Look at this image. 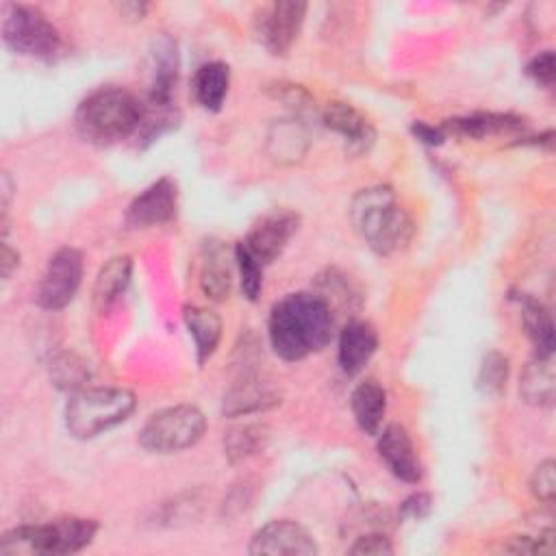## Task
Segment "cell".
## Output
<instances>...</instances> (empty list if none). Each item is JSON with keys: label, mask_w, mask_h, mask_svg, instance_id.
I'll list each match as a JSON object with an SVG mask.
<instances>
[{"label": "cell", "mask_w": 556, "mask_h": 556, "mask_svg": "<svg viewBox=\"0 0 556 556\" xmlns=\"http://www.w3.org/2000/svg\"><path fill=\"white\" fill-rule=\"evenodd\" d=\"M267 334L282 361H302L332 341L334 313L317 291L287 293L269 311Z\"/></svg>", "instance_id": "obj_1"}, {"label": "cell", "mask_w": 556, "mask_h": 556, "mask_svg": "<svg viewBox=\"0 0 556 556\" xmlns=\"http://www.w3.org/2000/svg\"><path fill=\"white\" fill-rule=\"evenodd\" d=\"M143 102L124 87H100L91 91L74 113V128L83 141L113 146L137 132Z\"/></svg>", "instance_id": "obj_2"}, {"label": "cell", "mask_w": 556, "mask_h": 556, "mask_svg": "<svg viewBox=\"0 0 556 556\" xmlns=\"http://www.w3.org/2000/svg\"><path fill=\"white\" fill-rule=\"evenodd\" d=\"M350 215L363 241L380 256H389L410 241L413 219L387 185L361 189L352 200Z\"/></svg>", "instance_id": "obj_3"}, {"label": "cell", "mask_w": 556, "mask_h": 556, "mask_svg": "<svg viewBox=\"0 0 556 556\" xmlns=\"http://www.w3.org/2000/svg\"><path fill=\"white\" fill-rule=\"evenodd\" d=\"M98 532V521L87 517H59L48 523L17 526L2 534V556H65L85 549Z\"/></svg>", "instance_id": "obj_4"}, {"label": "cell", "mask_w": 556, "mask_h": 556, "mask_svg": "<svg viewBox=\"0 0 556 556\" xmlns=\"http://www.w3.org/2000/svg\"><path fill=\"white\" fill-rule=\"evenodd\" d=\"M137 406L132 391L122 387H85L65 404V428L74 439H96L124 424Z\"/></svg>", "instance_id": "obj_5"}, {"label": "cell", "mask_w": 556, "mask_h": 556, "mask_svg": "<svg viewBox=\"0 0 556 556\" xmlns=\"http://www.w3.org/2000/svg\"><path fill=\"white\" fill-rule=\"evenodd\" d=\"M206 430L204 413L193 404L156 410L139 430V445L152 454H174L195 445Z\"/></svg>", "instance_id": "obj_6"}, {"label": "cell", "mask_w": 556, "mask_h": 556, "mask_svg": "<svg viewBox=\"0 0 556 556\" xmlns=\"http://www.w3.org/2000/svg\"><path fill=\"white\" fill-rule=\"evenodd\" d=\"M2 39L15 54L43 61L54 59L61 50L56 26L37 7L28 4H9L4 9Z\"/></svg>", "instance_id": "obj_7"}, {"label": "cell", "mask_w": 556, "mask_h": 556, "mask_svg": "<svg viewBox=\"0 0 556 556\" xmlns=\"http://www.w3.org/2000/svg\"><path fill=\"white\" fill-rule=\"evenodd\" d=\"M83 282V254L76 248H59L46 263L35 300L46 311L65 308Z\"/></svg>", "instance_id": "obj_8"}, {"label": "cell", "mask_w": 556, "mask_h": 556, "mask_svg": "<svg viewBox=\"0 0 556 556\" xmlns=\"http://www.w3.org/2000/svg\"><path fill=\"white\" fill-rule=\"evenodd\" d=\"M306 15V2L282 0L261 7L254 17V33L274 56H285L295 43Z\"/></svg>", "instance_id": "obj_9"}, {"label": "cell", "mask_w": 556, "mask_h": 556, "mask_svg": "<svg viewBox=\"0 0 556 556\" xmlns=\"http://www.w3.org/2000/svg\"><path fill=\"white\" fill-rule=\"evenodd\" d=\"M300 226L298 213L289 208H274L265 215H261L252 228L248 230L241 245L263 265H271L282 250L287 248L289 239L295 235Z\"/></svg>", "instance_id": "obj_10"}, {"label": "cell", "mask_w": 556, "mask_h": 556, "mask_svg": "<svg viewBox=\"0 0 556 556\" xmlns=\"http://www.w3.org/2000/svg\"><path fill=\"white\" fill-rule=\"evenodd\" d=\"M250 554L313 556L319 552L313 534L293 519H274L261 526L250 539Z\"/></svg>", "instance_id": "obj_11"}, {"label": "cell", "mask_w": 556, "mask_h": 556, "mask_svg": "<svg viewBox=\"0 0 556 556\" xmlns=\"http://www.w3.org/2000/svg\"><path fill=\"white\" fill-rule=\"evenodd\" d=\"M178 213V185L169 176H163L148 185L126 208V224L130 228H152L167 224Z\"/></svg>", "instance_id": "obj_12"}, {"label": "cell", "mask_w": 556, "mask_h": 556, "mask_svg": "<svg viewBox=\"0 0 556 556\" xmlns=\"http://www.w3.org/2000/svg\"><path fill=\"white\" fill-rule=\"evenodd\" d=\"M282 402L280 389L263 374L248 371L243 374L222 400L224 417H248L256 413H265Z\"/></svg>", "instance_id": "obj_13"}, {"label": "cell", "mask_w": 556, "mask_h": 556, "mask_svg": "<svg viewBox=\"0 0 556 556\" xmlns=\"http://www.w3.org/2000/svg\"><path fill=\"white\" fill-rule=\"evenodd\" d=\"M378 456L387 469L402 482L417 484L424 478L421 460L415 452L410 434L400 424H387L378 432Z\"/></svg>", "instance_id": "obj_14"}, {"label": "cell", "mask_w": 556, "mask_h": 556, "mask_svg": "<svg viewBox=\"0 0 556 556\" xmlns=\"http://www.w3.org/2000/svg\"><path fill=\"white\" fill-rule=\"evenodd\" d=\"M150 54H152V78H150V91L146 100L159 102V104H174V89L180 72L176 39H172L169 35L154 37Z\"/></svg>", "instance_id": "obj_15"}, {"label": "cell", "mask_w": 556, "mask_h": 556, "mask_svg": "<svg viewBox=\"0 0 556 556\" xmlns=\"http://www.w3.org/2000/svg\"><path fill=\"white\" fill-rule=\"evenodd\" d=\"M324 124L343 137L350 154H363L371 148L376 130L371 122L348 102H330L321 115Z\"/></svg>", "instance_id": "obj_16"}, {"label": "cell", "mask_w": 556, "mask_h": 556, "mask_svg": "<svg viewBox=\"0 0 556 556\" xmlns=\"http://www.w3.org/2000/svg\"><path fill=\"white\" fill-rule=\"evenodd\" d=\"M378 350V332L369 321L352 319L339 332L337 361L343 374L356 376Z\"/></svg>", "instance_id": "obj_17"}, {"label": "cell", "mask_w": 556, "mask_h": 556, "mask_svg": "<svg viewBox=\"0 0 556 556\" xmlns=\"http://www.w3.org/2000/svg\"><path fill=\"white\" fill-rule=\"evenodd\" d=\"M526 128L523 117L510 113H473L465 117H454L443 124L445 135L452 132L465 139H484L493 135H510Z\"/></svg>", "instance_id": "obj_18"}, {"label": "cell", "mask_w": 556, "mask_h": 556, "mask_svg": "<svg viewBox=\"0 0 556 556\" xmlns=\"http://www.w3.org/2000/svg\"><path fill=\"white\" fill-rule=\"evenodd\" d=\"M232 287V271L228 250L222 241H206L202 250L200 289L208 300L222 302L228 298Z\"/></svg>", "instance_id": "obj_19"}, {"label": "cell", "mask_w": 556, "mask_h": 556, "mask_svg": "<svg viewBox=\"0 0 556 556\" xmlns=\"http://www.w3.org/2000/svg\"><path fill=\"white\" fill-rule=\"evenodd\" d=\"M521 315V324L526 328L528 339L534 345L536 356H552L554 352V321L543 302L532 298L530 293H513L510 295Z\"/></svg>", "instance_id": "obj_20"}, {"label": "cell", "mask_w": 556, "mask_h": 556, "mask_svg": "<svg viewBox=\"0 0 556 556\" xmlns=\"http://www.w3.org/2000/svg\"><path fill=\"white\" fill-rule=\"evenodd\" d=\"M230 87V67L224 61L202 63L191 78L193 100L211 113H217L224 106Z\"/></svg>", "instance_id": "obj_21"}, {"label": "cell", "mask_w": 556, "mask_h": 556, "mask_svg": "<svg viewBox=\"0 0 556 556\" xmlns=\"http://www.w3.org/2000/svg\"><path fill=\"white\" fill-rule=\"evenodd\" d=\"M182 319L193 337L195 345V361L198 365H204L217 350L219 339H222V317L206 306H195L187 304L182 308Z\"/></svg>", "instance_id": "obj_22"}, {"label": "cell", "mask_w": 556, "mask_h": 556, "mask_svg": "<svg viewBox=\"0 0 556 556\" xmlns=\"http://www.w3.org/2000/svg\"><path fill=\"white\" fill-rule=\"evenodd\" d=\"M350 408L358 428L365 434L376 437L387 415V391L376 380H363L350 395Z\"/></svg>", "instance_id": "obj_23"}, {"label": "cell", "mask_w": 556, "mask_h": 556, "mask_svg": "<svg viewBox=\"0 0 556 556\" xmlns=\"http://www.w3.org/2000/svg\"><path fill=\"white\" fill-rule=\"evenodd\" d=\"M132 276V261L130 256H113L106 261L93 282V306L104 313L109 311L128 289Z\"/></svg>", "instance_id": "obj_24"}, {"label": "cell", "mask_w": 556, "mask_h": 556, "mask_svg": "<svg viewBox=\"0 0 556 556\" xmlns=\"http://www.w3.org/2000/svg\"><path fill=\"white\" fill-rule=\"evenodd\" d=\"M519 395L532 406H552L556 397V376L552 356H534L521 371Z\"/></svg>", "instance_id": "obj_25"}, {"label": "cell", "mask_w": 556, "mask_h": 556, "mask_svg": "<svg viewBox=\"0 0 556 556\" xmlns=\"http://www.w3.org/2000/svg\"><path fill=\"white\" fill-rule=\"evenodd\" d=\"M269 443V426L254 421L235 426L224 437V456L230 465L243 463L256 454H261Z\"/></svg>", "instance_id": "obj_26"}, {"label": "cell", "mask_w": 556, "mask_h": 556, "mask_svg": "<svg viewBox=\"0 0 556 556\" xmlns=\"http://www.w3.org/2000/svg\"><path fill=\"white\" fill-rule=\"evenodd\" d=\"M308 137L298 119H280L269 132V152L276 161H298L306 152Z\"/></svg>", "instance_id": "obj_27"}, {"label": "cell", "mask_w": 556, "mask_h": 556, "mask_svg": "<svg viewBox=\"0 0 556 556\" xmlns=\"http://www.w3.org/2000/svg\"><path fill=\"white\" fill-rule=\"evenodd\" d=\"M50 380L56 389L67 391V393H76L80 389L87 387L89 378H91V369L89 363L85 358H80L74 352H61L50 361Z\"/></svg>", "instance_id": "obj_28"}, {"label": "cell", "mask_w": 556, "mask_h": 556, "mask_svg": "<svg viewBox=\"0 0 556 556\" xmlns=\"http://www.w3.org/2000/svg\"><path fill=\"white\" fill-rule=\"evenodd\" d=\"M508 369V358L502 352L493 350L484 354L476 376V389L486 397H497L506 389Z\"/></svg>", "instance_id": "obj_29"}, {"label": "cell", "mask_w": 556, "mask_h": 556, "mask_svg": "<svg viewBox=\"0 0 556 556\" xmlns=\"http://www.w3.org/2000/svg\"><path fill=\"white\" fill-rule=\"evenodd\" d=\"M235 261L241 276V291L250 302H256L263 291V271L265 267L241 245V241L235 245Z\"/></svg>", "instance_id": "obj_30"}, {"label": "cell", "mask_w": 556, "mask_h": 556, "mask_svg": "<svg viewBox=\"0 0 556 556\" xmlns=\"http://www.w3.org/2000/svg\"><path fill=\"white\" fill-rule=\"evenodd\" d=\"M530 491L539 502L552 504L556 497V463L552 458L536 465L530 478Z\"/></svg>", "instance_id": "obj_31"}, {"label": "cell", "mask_w": 556, "mask_h": 556, "mask_svg": "<svg viewBox=\"0 0 556 556\" xmlns=\"http://www.w3.org/2000/svg\"><path fill=\"white\" fill-rule=\"evenodd\" d=\"M504 552H515V554H552L554 552V532L547 530L539 539L536 536H513L504 545Z\"/></svg>", "instance_id": "obj_32"}, {"label": "cell", "mask_w": 556, "mask_h": 556, "mask_svg": "<svg viewBox=\"0 0 556 556\" xmlns=\"http://www.w3.org/2000/svg\"><path fill=\"white\" fill-rule=\"evenodd\" d=\"M348 554H354V556H389V554H393V545H391L387 534L369 532V534L358 536L348 547Z\"/></svg>", "instance_id": "obj_33"}, {"label": "cell", "mask_w": 556, "mask_h": 556, "mask_svg": "<svg viewBox=\"0 0 556 556\" xmlns=\"http://www.w3.org/2000/svg\"><path fill=\"white\" fill-rule=\"evenodd\" d=\"M526 74L541 87H552L554 76H556V65H554V52L552 50H543L536 56L530 59V63L526 65Z\"/></svg>", "instance_id": "obj_34"}, {"label": "cell", "mask_w": 556, "mask_h": 556, "mask_svg": "<svg viewBox=\"0 0 556 556\" xmlns=\"http://www.w3.org/2000/svg\"><path fill=\"white\" fill-rule=\"evenodd\" d=\"M432 495L430 493H424V491H417L413 495H408L402 506H400V517L402 519H424L432 513Z\"/></svg>", "instance_id": "obj_35"}, {"label": "cell", "mask_w": 556, "mask_h": 556, "mask_svg": "<svg viewBox=\"0 0 556 556\" xmlns=\"http://www.w3.org/2000/svg\"><path fill=\"white\" fill-rule=\"evenodd\" d=\"M193 508H200V500L195 495L176 497L172 504L163 506V521L165 523H176V521H187L193 517Z\"/></svg>", "instance_id": "obj_36"}, {"label": "cell", "mask_w": 556, "mask_h": 556, "mask_svg": "<svg viewBox=\"0 0 556 556\" xmlns=\"http://www.w3.org/2000/svg\"><path fill=\"white\" fill-rule=\"evenodd\" d=\"M410 132H413L421 143H428V146H441V143L445 141V137H447L443 128H437V126L426 124V122H413Z\"/></svg>", "instance_id": "obj_37"}, {"label": "cell", "mask_w": 556, "mask_h": 556, "mask_svg": "<svg viewBox=\"0 0 556 556\" xmlns=\"http://www.w3.org/2000/svg\"><path fill=\"white\" fill-rule=\"evenodd\" d=\"M20 265V252L15 248H11L7 243V239L2 241V252H0V267H2V278L9 280L11 274L17 269Z\"/></svg>", "instance_id": "obj_38"}, {"label": "cell", "mask_w": 556, "mask_h": 556, "mask_svg": "<svg viewBox=\"0 0 556 556\" xmlns=\"http://www.w3.org/2000/svg\"><path fill=\"white\" fill-rule=\"evenodd\" d=\"M250 500H252V497H250L248 484H237V489H232L230 497L224 500V510L237 508V513H241V510H245V506H248Z\"/></svg>", "instance_id": "obj_39"}, {"label": "cell", "mask_w": 556, "mask_h": 556, "mask_svg": "<svg viewBox=\"0 0 556 556\" xmlns=\"http://www.w3.org/2000/svg\"><path fill=\"white\" fill-rule=\"evenodd\" d=\"M119 11L128 17H132V20H141L143 13L148 11V4H143V2L141 4L139 2H124V4H119Z\"/></svg>", "instance_id": "obj_40"}]
</instances>
